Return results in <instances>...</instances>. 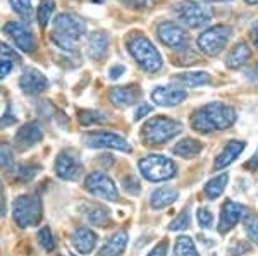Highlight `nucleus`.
Listing matches in <instances>:
<instances>
[{"mask_svg": "<svg viewBox=\"0 0 258 256\" xmlns=\"http://www.w3.org/2000/svg\"><path fill=\"white\" fill-rule=\"evenodd\" d=\"M236 122V110L226 103H209L191 114V127L202 134L215 133Z\"/></svg>", "mask_w": 258, "mask_h": 256, "instance_id": "f257e3e1", "label": "nucleus"}, {"mask_svg": "<svg viewBox=\"0 0 258 256\" xmlns=\"http://www.w3.org/2000/svg\"><path fill=\"white\" fill-rule=\"evenodd\" d=\"M126 47L129 53H131V57L138 62V65L143 71L157 72L162 69V64H164L162 55L155 48V45H153L145 35H141V33L131 35L127 38Z\"/></svg>", "mask_w": 258, "mask_h": 256, "instance_id": "f03ea898", "label": "nucleus"}, {"mask_svg": "<svg viewBox=\"0 0 258 256\" xmlns=\"http://www.w3.org/2000/svg\"><path fill=\"white\" fill-rule=\"evenodd\" d=\"M182 131V124L174 121L170 117H155L145 122L141 127V138L145 144L150 146H159L170 141L174 136H177Z\"/></svg>", "mask_w": 258, "mask_h": 256, "instance_id": "7ed1b4c3", "label": "nucleus"}, {"mask_svg": "<svg viewBox=\"0 0 258 256\" xmlns=\"http://www.w3.org/2000/svg\"><path fill=\"white\" fill-rule=\"evenodd\" d=\"M41 212H43V206H41V200L38 195L19 196L14 201V206H12V217H14V222L21 229L38 225V222L41 220Z\"/></svg>", "mask_w": 258, "mask_h": 256, "instance_id": "20e7f679", "label": "nucleus"}, {"mask_svg": "<svg viewBox=\"0 0 258 256\" xmlns=\"http://www.w3.org/2000/svg\"><path fill=\"white\" fill-rule=\"evenodd\" d=\"M141 176L150 183H164L176 176L177 167L167 156L162 155H150L145 156L143 160H140L138 163Z\"/></svg>", "mask_w": 258, "mask_h": 256, "instance_id": "39448f33", "label": "nucleus"}, {"mask_svg": "<svg viewBox=\"0 0 258 256\" xmlns=\"http://www.w3.org/2000/svg\"><path fill=\"white\" fill-rule=\"evenodd\" d=\"M174 14L181 23H184L189 28H202L212 21V12L195 0H182L174 6Z\"/></svg>", "mask_w": 258, "mask_h": 256, "instance_id": "423d86ee", "label": "nucleus"}, {"mask_svg": "<svg viewBox=\"0 0 258 256\" xmlns=\"http://www.w3.org/2000/svg\"><path fill=\"white\" fill-rule=\"evenodd\" d=\"M232 35V28L226 24H217V26L209 28L205 33H202L198 38V47L207 55H219L220 52L226 48L229 38Z\"/></svg>", "mask_w": 258, "mask_h": 256, "instance_id": "0eeeda50", "label": "nucleus"}, {"mask_svg": "<svg viewBox=\"0 0 258 256\" xmlns=\"http://www.w3.org/2000/svg\"><path fill=\"white\" fill-rule=\"evenodd\" d=\"M85 189L90 195L102 198V200H107V201L119 200V193H117V188H115L114 181L107 174H103V172H93V174H90L86 177Z\"/></svg>", "mask_w": 258, "mask_h": 256, "instance_id": "6e6552de", "label": "nucleus"}, {"mask_svg": "<svg viewBox=\"0 0 258 256\" xmlns=\"http://www.w3.org/2000/svg\"><path fill=\"white\" fill-rule=\"evenodd\" d=\"M157 36L165 47L172 48V50L182 52L189 43L188 31L182 26H179L176 23H162L157 28Z\"/></svg>", "mask_w": 258, "mask_h": 256, "instance_id": "1a4fd4ad", "label": "nucleus"}, {"mask_svg": "<svg viewBox=\"0 0 258 256\" xmlns=\"http://www.w3.org/2000/svg\"><path fill=\"white\" fill-rule=\"evenodd\" d=\"M83 143L88 148H109V150H117V151H131V146L122 136L109 133V131H98V133H90L83 138Z\"/></svg>", "mask_w": 258, "mask_h": 256, "instance_id": "9d476101", "label": "nucleus"}, {"mask_svg": "<svg viewBox=\"0 0 258 256\" xmlns=\"http://www.w3.org/2000/svg\"><path fill=\"white\" fill-rule=\"evenodd\" d=\"M52 33L80 41L81 36L86 33V24L80 16L64 12V14L57 16L55 21H53V31Z\"/></svg>", "mask_w": 258, "mask_h": 256, "instance_id": "9b49d317", "label": "nucleus"}, {"mask_svg": "<svg viewBox=\"0 0 258 256\" xmlns=\"http://www.w3.org/2000/svg\"><path fill=\"white\" fill-rule=\"evenodd\" d=\"M83 165L74 151L64 150L55 158V174L64 181H76L80 179Z\"/></svg>", "mask_w": 258, "mask_h": 256, "instance_id": "f8f14e48", "label": "nucleus"}, {"mask_svg": "<svg viewBox=\"0 0 258 256\" xmlns=\"http://www.w3.org/2000/svg\"><path fill=\"white\" fill-rule=\"evenodd\" d=\"M4 33L14 41V45L24 53H33L36 48V41L31 30L21 23H7L4 26Z\"/></svg>", "mask_w": 258, "mask_h": 256, "instance_id": "ddd939ff", "label": "nucleus"}, {"mask_svg": "<svg viewBox=\"0 0 258 256\" xmlns=\"http://www.w3.org/2000/svg\"><path fill=\"white\" fill-rule=\"evenodd\" d=\"M246 213V208L243 205L236 203V201L227 200L226 203L222 205V210H220V218H219V234H227L229 230L234 225H238L241 222V218Z\"/></svg>", "mask_w": 258, "mask_h": 256, "instance_id": "4468645a", "label": "nucleus"}, {"mask_svg": "<svg viewBox=\"0 0 258 256\" xmlns=\"http://www.w3.org/2000/svg\"><path fill=\"white\" fill-rule=\"evenodd\" d=\"M188 98L186 90L179 88L176 84L159 86L152 92V102L160 107H176Z\"/></svg>", "mask_w": 258, "mask_h": 256, "instance_id": "2eb2a0df", "label": "nucleus"}, {"mask_svg": "<svg viewBox=\"0 0 258 256\" xmlns=\"http://www.w3.org/2000/svg\"><path fill=\"white\" fill-rule=\"evenodd\" d=\"M43 133L38 122H28L16 133L14 136V148L19 151H26L28 148L35 146L36 143L41 141Z\"/></svg>", "mask_w": 258, "mask_h": 256, "instance_id": "dca6fc26", "label": "nucleus"}, {"mask_svg": "<svg viewBox=\"0 0 258 256\" xmlns=\"http://www.w3.org/2000/svg\"><path fill=\"white\" fill-rule=\"evenodd\" d=\"M19 88L26 95H40L48 88V79L38 69H26L19 77Z\"/></svg>", "mask_w": 258, "mask_h": 256, "instance_id": "f3484780", "label": "nucleus"}, {"mask_svg": "<svg viewBox=\"0 0 258 256\" xmlns=\"http://www.w3.org/2000/svg\"><path fill=\"white\" fill-rule=\"evenodd\" d=\"M140 97H141L140 86H136V84L117 86V88L110 90V93H109L112 105L117 107V109H126V107L135 105Z\"/></svg>", "mask_w": 258, "mask_h": 256, "instance_id": "a211bd4d", "label": "nucleus"}, {"mask_svg": "<svg viewBox=\"0 0 258 256\" xmlns=\"http://www.w3.org/2000/svg\"><path fill=\"white\" fill-rule=\"evenodd\" d=\"M71 244L74 246V249L80 254H90L95 249V246H97V234L91 229L80 227L71 236Z\"/></svg>", "mask_w": 258, "mask_h": 256, "instance_id": "6ab92c4d", "label": "nucleus"}, {"mask_svg": "<svg viewBox=\"0 0 258 256\" xmlns=\"http://www.w3.org/2000/svg\"><path fill=\"white\" fill-rule=\"evenodd\" d=\"M86 50H88V55L93 60H103L109 53V36L102 31L93 33L88 38Z\"/></svg>", "mask_w": 258, "mask_h": 256, "instance_id": "aec40b11", "label": "nucleus"}, {"mask_svg": "<svg viewBox=\"0 0 258 256\" xmlns=\"http://www.w3.org/2000/svg\"><path fill=\"white\" fill-rule=\"evenodd\" d=\"M243 150H244L243 141H229L226 146H224V150L217 155V158H215L214 168L215 170L226 168L227 165H231L241 153H243Z\"/></svg>", "mask_w": 258, "mask_h": 256, "instance_id": "412c9836", "label": "nucleus"}, {"mask_svg": "<svg viewBox=\"0 0 258 256\" xmlns=\"http://www.w3.org/2000/svg\"><path fill=\"white\" fill-rule=\"evenodd\" d=\"M249 55H251V52H249L248 43L239 41V43H236L234 47H232V50L229 52V55L226 59V65L229 69H239L249 60Z\"/></svg>", "mask_w": 258, "mask_h": 256, "instance_id": "4be33fe9", "label": "nucleus"}, {"mask_svg": "<svg viewBox=\"0 0 258 256\" xmlns=\"http://www.w3.org/2000/svg\"><path fill=\"white\" fill-rule=\"evenodd\" d=\"M179 198V191L176 188H159L152 193L150 196V203L155 210H162L165 206L172 205Z\"/></svg>", "mask_w": 258, "mask_h": 256, "instance_id": "5701e85b", "label": "nucleus"}, {"mask_svg": "<svg viewBox=\"0 0 258 256\" xmlns=\"http://www.w3.org/2000/svg\"><path fill=\"white\" fill-rule=\"evenodd\" d=\"M126 246H127V234L117 232L105 242V246L98 251L97 256H120L126 251Z\"/></svg>", "mask_w": 258, "mask_h": 256, "instance_id": "b1692460", "label": "nucleus"}, {"mask_svg": "<svg viewBox=\"0 0 258 256\" xmlns=\"http://www.w3.org/2000/svg\"><path fill=\"white\" fill-rule=\"evenodd\" d=\"M202 148H203V144L200 143L198 139L184 138L179 143H176L172 151H174V155H179V156H182V158H193V156H197L200 151H202Z\"/></svg>", "mask_w": 258, "mask_h": 256, "instance_id": "393cba45", "label": "nucleus"}, {"mask_svg": "<svg viewBox=\"0 0 258 256\" xmlns=\"http://www.w3.org/2000/svg\"><path fill=\"white\" fill-rule=\"evenodd\" d=\"M227 181H229L227 174H220L217 177H214V179H210L209 183H207V186H205V195L209 196L210 200L219 198L224 193V189H226Z\"/></svg>", "mask_w": 258, "mask_h": 256, "instance_id": "a878e982", "label": "nucleus"}, {"mask_svg": "<svg viewBox=\"0 0 258 256\" xmlns=\"http://www.w3.org/2000/svg\"><path fill=\"white\" fill-rule=\"evenodd\" d=\"M86 218L91 225L95 227H105L110 224V215L103 206H91V208L86 212Z\"/></svg>", "mask_w": 258, "mask_h": 256, "instance_id": "bb28decb", "label": "nucleus"}, {"mask_svg": "<svg viewBox=\"0 0 258 256\" xmlns=\"http://www.w3.org/2000/svg\"><path fill=\"white\" fill-rule=\"evenodd\" d=\"M176 79L179 82L186 86H202V84H207L210 81V76L207 72H202V71H193V72H181L176 76Z\"/></svg>", "mask_w": 258, "mask_h": 256, "instance_id": "cd10ccee", "label": "nucleus"}, {"mask_svg": "<svg viewBox=\"0 0 258 256\" xmlns=\"http://www.w3.org/2000/svg\"><path fill=\"white\" fill-rule=\"evenodd\" d=\"M172 256H200L197 247H195L193 239L188 236L177 237L176 246H174V254Z\"/></svg>", "mask_w": 258, "mask_h": 256, "instance_id": "c85d7f7f", "label": "nucleus"}, {"mask_svg": "<svg viewBox=\"0 0 258 256\" xmlns=\"http://www.w3.org/2000/svg\"><path fill=\"white\" fill-rule=\"evenodd\" d=\"M109 121L107 114L102 110H83L80 112V122L83 126H93V124H105Z\"/></svg>", "mask_w": 258, "mask_h": 256, "instance_id": "c756f323", "label": "nucleus"}, {"mask_svg": "<svg viewBox=\"0 0 258 256\" xmlns=\"http://www.w3.org/2000/svg\"><path fill=\"white\" fill-rule=\"evenodd\" d=\"M53 11H55V2L53 0H41L38 7V23L41 28H45L48 24Z\"/></svg>", "mask_w": 258, "mask_h": 256, "instance_id": "7c9ffc66", "label": "nucleus"}, {"mask_svg": "<svg viewBox=\"0 0 258 256\" xmlns=\"http://www.w3.org/2000/svg\"><path fill=\"white\" fill-rule=\"evenodd\" d=\"M9 6H11V9L18 16H21L23 19H31V16H33L31 0H9Z\"/></svg>", "mask_w": 258, "mask_h": 256, "instance_id": "2f4dec72", "label": "nucleus"}, {"mask_svg": "<svg viewBox=\"0 0 258 256\" xmlns=\"http://www.w3.org/2000/svg\"><path fill=\"white\" fill-rule=\"evenodd\" d=\"M189 222H191L189 210L184 208L181 213H179V217H176L169 224V230H170V232H179V230H186V229H189Z\"/></svg>", "mask_w": 258, "mask_h": 256, "instance_id": "473e14b6", "label": "nucleus"}, {"mask_svg": "<svg viewBox=\"0 0 258 256\" xmlns=\"http://www.w3.org/2000/svg\"><path fill=\"white\" fill-rule=\"evenodd\" d=\"M52 40L55 41L57 47H60L62 50H66V52H76L78 48H80V41L68 38V36H60V35L52 33Z\"/></svg>", "mask_w": 258, "mask_h": 256, "instance_id": "72a5a7b5", "label": "nucleus"}, {"mask_svg": "<svg viewBox=\"0 0 258 256\" xmlns=\"http://www.w3.org/2000/svg\"><path fill=\"white\" fill-rule=\"evenodd\" d=\"M38 244L43 247L45 251H52L55 247V239L52 236V230L48 227H41L38 230Z\"/></svg>", "mask_w": 258, "mask_h": 256, "instance_id": "f704fd0d", "label": "nucleus"}, {"mask_svg": "<svg viewBox=\"0 0 258 256\" xmlns=\"http://www.w3.org/2000/svg\"><path fill=\"white\" fill-rule=\"evenodd\" d=\"M14 165V151L7 143H0V168H11Z\"/></svg>", "mask_w": 258, "mask_h": 256, "instance_id": "c9c22d12", "label": "nucleus"}, {"mask_svg": "<svg viewBox=\"0 0 258 256\" xmlns=\"http://www.w3.org/2000/svg\"><path fill=\"white\" fill-rule=\"evenodd\" d=\"M197 218H198V224H200L202 229H210L212 224H214V215H212V212L209 208H205V206L198 208Z\"/></svg>", "mask_w": 258, "mask_h": 256, "instance_id": "e433bc0d", "label": "nucleus"}, {"mask_svg": "<svg viewBox=\"0 0 258 256\" xmlns=\"http://www.w3.org/2000/svg\"><path fill=\"white\" fill-rule=\"evenodd\" d=\"M0 59H7V62H21L19 53L4 41H0Z\"/></svg>", "mask_w": 258, "mask_h": 256, "instance_id": "4c0bfd02", "label": "nucleus"}, {"mask_svg": "<svg viewBox=\"0 0 258 256\" xmlns=\"http://www.w3.org/2000/svg\"><path fill=\"white\" fill-rule=\"evenodd\" d=\"M129 9H136V11H145V9H150V7L155 6L157 0H120Z\"/></svg>", "mask_w": 258, "mask_h": 256, "instance_id": "58836bf2", "label": "nucleus"}, {"mask_svg": "<svg viewBox=\"0 0 258 256\" xmlns=\"http://www.w3.org/2000/svg\"><path fill=\"white\" fill-rule=\"evenodd\" d=\"M246 232L249 239L258 244V218H249V220H246Z\"/></svg>", "mask_w": 258, "mask_h": 256, "instance_id": "ea45409f", "label": "nucleus"}, {"mask_svg": "<svg viewBox=\"0 0 258 256\" xmlns=\"http://www.w3.org/2000/svg\"><path fill=\"white\" fill-rule=\"evenodd\" d=\"M36 174V167H21L19 170H18V177L19 179H23V181H31L33 177H35Z\"/></svg>", "mask_w": 258, "mask_h": 256, "instance_id": "a19ab883", "label": "nucleus"}, {"mask_svg": "<svg viewBox=\"0 0 258 256\" xmlns=\"http://www.w3.org/2000/svg\"><path fill=\"white\" fill-rule=\"evenodd\" d=\"M167 247H169L167 241H162L155 247H153V249L150 251L147 256H165V254H167Z\"/></svg>", "mask_w": 258, "mask_h": 256, "instance_id": "79ce46f5", "label": "nucleus"}, {"mask_svg": "<svg viewBox=\"0 0 258 256\" xmlns=\"http://www.w3.org/2000/svg\"><path fill=\"white\" fill-rule=\"evenodd\" d=\"M150 112H152V107L147 105V103H141V105H138V109H136V112H135V121H140V119H143L145 115H148Z\"/></svg>", "mask_w": 258, "mask_h": 256, "instance_id": "37998d69", "label": "nucleus"}, {"mask_svg": "<svg viewBox=\"0 0 258 256\" xmlns=\"http://www.w3.org/2000/svg\"><path fill=\"white\" fill-rule=\"evenodd\" d=\"M124 72H126V67H124V65L115 64V65H112V67H110L109 77H110V79H119V77L122 76Z\"/></svg>", "mask_w": 258, "mask_h": 256, "instance_id": "c03bdc74", "label": "nucleus"}, {"mask_svg": "<svg viewBox=\"0 0 258 256\" xmlns=\"http://www.w3.org/2000/svg\"><path fill=\"white\" fill-rule=\"evenodd\" d=\"M12 71V64L7 60H0V79H4V77L7 76Z\"/></svg>", "mask_w": 258, "mask_h": 256, "instance_id": "a18cd8bd", "label": "nucleus"}, {"mask_svg": "<svg viewBox=\"0 0 258 256\" xmlns=\"http://www.w3.org/2000/svg\"><path fill=\"white\" fill-rule=\"evenodd\" d=\"M6 210H7V206H6V195H4V186H2V183H0V218L6 215Z\"/></svg>", "mask_w": 258, "mask_h": 256, "instance_id": "49530a36", "label": "nucleus"}, {"mask_svg": "<svg viewBox=\"0 0 258 256\" xmlns=\"http://www.w3.org/2000/svg\"><path fill=\"white\" fill-rule=\"evenodd\" d=\"M16 122V117L12 114H6L2 119H0V127H7V126H11V124H14Z\"/></svg>", "mask_w": 258, "mask_h": 256, "instance_id": "de8ad7c7", "label": "nucleus"}, {"mask_svg": "<svg viewBox=\"0 0 258 256\" xmlns=\"http://www.w3.org/2000/svg\"><path fill=\"white\" fill-rule=\"evenodd\" d=\"M251 41H253V45H255V48L258 50V23L251 28Z\"/></svg>", "mask_w": 258, "mask_h": 256, "instance_id": "09e8293b", "label": "nucleus"}, {"mask_svg": "<svg viewBox=\"0 0 258 256\" xmlns=\"http://www.w3.org/2000/svg\"><path fill=\"white\" fill-rule=\"evenodd\" d=\"M246 168H251V170H255V168H258V151H256V155L251 158V162H248V163H246Z\"/></svg>", "mask_w": 258, "mask_h": 256, "instance_id": "8fccbe9b", "label": "nucleus"}, {"mask_svg": "<svg viewBox=\"0 0 258 256\" xmlns=\"http://www.w3.org/2000/svg\"><path fill=\"white\" fill-rule=\"evenodd\" d=\"M248 77H249V79H253V81H258V65L248 72Z\"/></svg>", "mask_w": 258, "mask_h": 256, "instance_id": "3c124183", "label": "nucleus"}, {"mask_svg": "<svg viewBox=\"0 0 258 256\" xmlns=\"http://www.w3.org/2000/svg\"><path fill=\"white\" fill-rule=\"evenodd\" d=\"M244 2H246V4H251V6H256L258 0H244Z\"/></svg>", "mask_w": 258, "mask_h": 256, "instance_id": "603ef678", "label": "nucleus"}, {"mask_svg": "<svg viewBox=\"0 0 258 256\" xmlns=\"http://www.w3.org/2000/svg\"><path fill=\"white\" fill-rule=\"evenodd\" d=\"M205 2H229V0H205Z\"/></svg>", "mask_w": 258, "mask_h": 256, "instance_id": "864d4df0", "label": "nucleus"}, {"mask_svg": "<svg viewBox=\"0 0 258 256\" xmlns=\"http://www.w3.org/2000/svg\"><path fill=\"white\" fill-rule=\"evenodd\" d=\"M71 256H78V254H71Z\"/></svg>", "mask_w": 258, "mask_h": 256, "instance_id": "5fc2aeb1", "label": "nucleus"}]
</instances>
